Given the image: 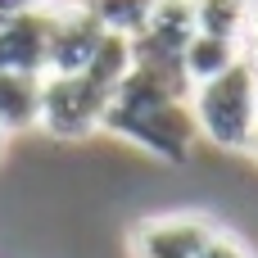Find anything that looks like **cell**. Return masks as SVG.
<instances>
[{"instance_id": "5bb4252c", "label": "cell", "mask_w": 258, "mask_h": 258, "mask_svg": "<svg viewBox=\"0 0 258 258\" xmlns=\"http://www.w3.org/2000/svg\"><path fill=\"white\" fill-rule=\"evenodd\" d=\"M240 59L258 73V5H249V18H245V32H240Z\"/></svg>"}, {"instance_id": "277c9868", "label": "cell", "mask_w": 258, "mask_h": 258, "mask_svg": "<svg viewBox=\"0 0 258 258\" xmlns=\"http://www.w3.org/2000/svg\"><path fill=\"white\" fill-rule=\"evenodd\" d=\"M218 231L213 218L204 213H154L132 222L127 231V258H200L209 236Z\"/></svg>"}, {"instance_id": "5b68a950", "label": "cell", "mask_w": 258, "mask_h": 258, "mask_svg": "<svg viewBox=\"0 0 258 258\" xmlns=\"http://www.w3.org/2000/svg\"><path fill=\"white\" fill-rule=\"evenodd\" d=\"M190 36H195L190 0H159L150 23L132 36V63L136 68H154V73H181V54H186Z\"/></svg>"}, {"instance_id": "e0dca14e", "label": "cell", "mask_w": 258, "mask_h": 258, "mask_svg": "<svg viewBox=\"0 0 258 258\" xmlns=\"http://www.w3.org/2000/svg\"><path fill=\"white\" fill-rule=\"evenodd\" d=\"M245 5H258V0H245Z\"/></svg>"}, {"instance_id": "3957f363", "label": "cell", "mask_w": 258, "mask_h": 258, "mask_svg": "<svg viewBox=\"0 0 258 258\" xmlns=\"http://www.w3.org/2000/svg\"><path fill=\"white\" fill-rule=\"evenodd\" d=\"M109 91L95 86L86 73H68V77H45L41 86V132L54 141H86L95 132H104V113H109Z\"/></svg>"}, {"instance_id": "8992f818", "label": "cell", "mask_w": 258, "mask_h": 258, "mask_svg": "<svg viewBox=\"0 0 258 258\" xmlns=\"http://www.w3.org/2000/svg\"><path fill=\"white\" fill-rule=\"evenodd\" d=\"M104 41L100 18L86 5H54L50 9V45H45V77H68L86 73Z\"/></svg>"}, {"instance_id": "9c48e42d", "label": "cell", "mask_w": 258, "mask_h": 258, "mask_svg": "<svg viewBox=\"0 0 258 258\" xmlns=\"http://www.w3.org/2000/svg\"><path fill=\"white\" fill-rule=\"evenodd\" d=\"M231 63H240V41H222V36H204L195 32L186 54H181V73L190 86H204L213 77H222Z\"/></svg>"}, {"instance_id": "8fae6325", "label": "cell", "mask_w": 258, "mask_h": 258, "mask_svg": "<svg viewBox=\"0 0 258 258\" xmlns=\"http://www.w3.org/2000/svg\"><path fill=\"white\" fill-rule=\"evenodd\" d=\"M195 9V32L204 36H222V41H240L249 5L245 0H190Z\"/></svg>"}, {"instance_id": "ba28073f", "label": "cell", "mask_w": 258, "mask_h": 258, "mask_svg": "<svg viewBox=\"0 0 258 258\" xmlns=\"http://www.w3.org/2000/svg\"><path fill=\"white\" fill-rule=\"evenodd\" d=\"M41 86L45 77L36 73H0V127L9 136L41 122Z\"/></svg>"}, {"instance_id": "52a82bcc", "label": "cell", "mask_w": 258, "mask_h": 258, "mask_svg": "<svg viewBox=\"0 0 258 258\" xmlns=\"http://www.w3.org/2000/svg\"><path fill=\"white\" fill-rule=\"evenodd\" d=\"M45 45H50V9L0 18V73L45 77Z\"/></svg>"}, {"instance_id": "2e32d148", "label": "cell", "mask_w": 258, "mask_h": 258, "mask_svg": "<svg viewBox=\"0 0 258 258\" xmlns=\"http://www.w3.org/2000/svg\"><path fill=\"white\" fill-rule=\"evenodd\" d=\"M249 154L258 159V127H254V141H249Z\"/></svg>"}, {"instance_id": "7a4b0ae2", "label": "cell", "mask_w": 258, "mask_h": 258, "mask_svg": "<svg viewBox=\"0 0 258 258\" xmlns=\"http://www.w3.org/2000/svg\"><path fill=\"white\" fill-rule=\"evenodd\" d=\"M190 113H195L200 136H209L218 150L249 154V141L258 127V73L240 59L222 77L190 86Z\"/></svg>"}, {"instance_id": "30bf717a", "label": "cell", "mask_w": 258, "mask_h": 258, "mask_svg": "<svg viewBox=\"0 0 258 258\" xmlns=\"http://www.w3.org/2000/svg\"><path fill=\"white\" fill-rule=\"evenodd\" d=\"M132 41L127 36H113V32H104V41H100V50H95V59L86 63V77L95 82V86H104L109 95L132 77Z\"/></svg>"}, {"instance_id": "4fadbf2b", "label": "cell", "mask_w": 258, "mask_h": 258, "mask_svg": "<svg viewBox=\"0 0 258 258\" xmlns=\"http://www.w3.org/2000/svg\"><path fill=\"white\" fill-rule=\"evenodd\" d=\"M200 258H258V254L236 236V231H222V227H218V231L209 236V245H204Z\"/></svg>"}, {"instance_id": "7c38bea8", "label": "cell", "mask_w": 258, "mask_h": 258, "mask_svg": "<svg viewBox=\"0 0 258 258\" xmlns=\"http://www.w3.org/2000/svg\"><path fill=\"white\" fill-rule=\"evenodd\" d=\"M154 5H159V0H91L86 9L100 18V27H104V32H113V36H127V41H132V36L150 23Z\"/></svg>"}, {"instance_id": "9a60e30c", "label": "cell", "mask_w": 258, "mask_h": 258, "mask_svg": "<svg viewBox=\"0 0 258 258\" xmlns=\"http://www.w3.org/2000/svg\"><path fill=\"white\" fill-rule=\"evenodd\" d=\"M5 145H9V132L0 127V159H5Z\"/></svg>"}, {"instance_id": "6da1fadb", "label": "cell", "mask_w": 258, "mask_h": 258, "mask_svg": "<svg viewBox=\"0 0 258 258\" xmlns=\"http://www.w3.org/2000/svg\"><path fill=\"white\" fill-rule=\"evenodd\" d=\"M104 132L150 150L163 163H186L200 136L195 113H190V82L181 73L132 68V77L109 100Z\"/></svg>"}]
</instances>
